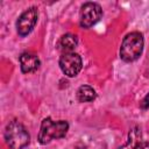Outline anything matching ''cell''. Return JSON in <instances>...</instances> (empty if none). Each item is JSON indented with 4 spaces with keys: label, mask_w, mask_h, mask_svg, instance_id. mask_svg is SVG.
Instances as JSON below:
<instances>
[{
    "label": "cell",
    "mask_w": 149,
    "mask_h": 149,
    "mask_svg": "<svg viewBox=\"0 0 149 149\" xmlns=\"http://www.w3.org/2000/svg\"><path fill=\"white\" fill-rule=\"evenodd\" d=\"M3 137L6 144L10 149H23L29 144L30 135L26 127L17 120H12L7 123Z\"/></svg>",
    "instance_id": "6da1fadb"
},
{
    "label": "cell",
    "mask_w": 149,
    "mask_h": 149,
    "mask_svg": "<svg viewBox=\"0 0 149 149\" xmlns=\"http://www.w3.org/2000/svg\"><path fill=\"white\" fill-rule=\"evenodd\" d=\"M143 45H144V40L141 33L139 31L128 33L123 37L121 47H120L121 59L127 63L136 61L143 51Z\"/></svg>",
    "instance_id": "7a4b0ae2"
},
{
    "label": "cell",
    "mask_w": 149,
    "mask_h": 149,
    "mask_svg": "<svg viewBox=\"0 0 149 149\" xmlns=\"http://www.w3.org/2000/svg\"><path fill=\"white\" fill-rule=\"evenodd\" d=\"M69 130V123L65 120L54 121L51 118L43 119L38 133V142L41 144H48L52 140L62 139Z\"/></svg>",
    "instance_id": "3957f363"
},
{
    "label": "cell",
    "mask_w": 149,
    "mask_h": 149,
    "mask_svg": "<svg viewBox=\"0 0 149 149\" xmlns=\"http://www.w3.org/2000/svg\"><path fill=\"white\" fill-rule=\"evenodd\" d=\"M102 16V9L97 2H85L80 7L79 24L81 28L88 29L94 26Z\"/></svg>",
    "instance_id": "277c9868"
},
{
    "label": "cell",
    "mask_w": 149,
    "mask_h": 149,
    "mask_svg": "<svg viewBox=\"0 0 149 149\" xmlns=\"http://www.w3.org/2000/svg\"><path fill=\"white\" fill-rule=\"evenodd\" d=\"M58 64L62 72L68 77H76L83 68L81 57L76 52L63 54L59 58Z\"/></svg>",
    "instance_id": "5b68a950"
},
{
    "label": "cell",
    "mask_w": 149,
    "mask_h": 149,
    "mask_svg": "<svg viewBox=\"0 0 149 149\" xmlns=\"http://www.w3.org/2000/svg\"><path fill=\"white\" fill-rule=\"evenodd\" d=\"M38 19V9L36 7H29L26 9L16 21V31L20 36H27L35 27Z\"/></svg>",
    "instance_id": "8992f818"
},
{
    "label": "cell",
    "mask_w": 149,
    "mask_h": 149,
    "mask_svg": "<svg viewBox=\"0 0 149 149\" xmlns=\"http://www.w3.org/2000/svg\"><path fill=\"white\" fill-rule=\"evenodd\" d=\"M41 65V61L37 57V55L35 54H30V52H23L20 56V66H21V71L23 73H30V72H35Z\"/></svg>",
    "instance_id": "52a82bcc"
},
{
    "label": "cell",
    "mask_w": 149,
    "mask_h": 149,
    "mask_svg": "<svg viewBox=\"0 0 149 149\" xmlns=\"http://www.w3.org/2000/svg\"><path fill=\"white\" fill-rule=\"evenodd\" d=\"M77 44H78L77 36L69 33V34H64L59 37V40L56 43V48L59 51H62L63 54H66V52H73L72 50L77 47Z\"/></svg>",
    "instance_id": "ba28073f"
},
{
    "label": "cell",
    "mask_w": 149,
    "mask_h": 149,
    "mask_svg": "<svg viewBox=\"0 0 149 149\" xmlns=\"http://www.w3.org/2000/svg\"><path fill=\"white\" fill-rule=\"evenodd\" d=\"M77 100L79 102H90L97 98L95 90L90 85H81L77 90Z\"/></svg>",
    "instance_id": "9c48e42d"
},
{
    "label": "cell",
    "mask_w": 149,
    "mask_h": 149,
    "mask_svg": "<svg viewBox=\"0 0 149 149\" xmlns=\"http://www.w3.org/2000/svg\"><path fill=\"white\" fill-rule=\"evenodd\" d=\"M130 149H149V141L139 142L137 144H135V146H134V147H132Z\"/></svg>",
    "instance_id": "30bf717a"
},
{
    "label": "cell",
    "mask_w": 149,
    "mask_h": 149,
    "mask_svg": "<svg viewBox=\"0 0 149 149\" xmlns=\"http://www.w3.org/2000/svg\"><path fill=\"white\" fill-rule=\"evenodd\" d=\"M141 108H143V109H147V108H149V93L143 98V100L141 101Z\"/></svg>",
    "instance_id": "8fae6325"
},
{
    "label": "cell",
    "mask_w": 149,
    "mask_h": 149,
    "mask_svg": "<svg viewBox=\"0 0 149 149\" xmlns=\"http://www.w3.org/2000/svg\"><path fill=\"white\" fill-rule=\"evenodd\" d=\"M79 149H85V148H79Z\"/></svg>",
    "instance_id": "7c38bea8"
}]
</instances>
